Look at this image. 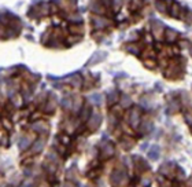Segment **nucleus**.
Segmentation results:
<instances>
[{
    "mask_svg": "<svg viewBox=\"0 0 192 187\" xmlns=\"http://www.w3.org/2000/svg\"><path fill=\"white\" fill-rule=\"evenodd\" d=\"M150 155H151V158H158V155H159V149L158 147L152 149V150L150 152Z\"/></svg>",
    "mask_w": 192,
    "mask_h": 187,
    "instance_id": "nucleus-1",
    "label": "nucleus"
},
{
    "mask_svg": "<svg viewBox=\"0 0 192 187\" xmlns=\"http://www.w3.org/2000/svg\"><path fill=\"white\" fill-rule=\"evenodd\" d=\"M187 121H188L189 124H192V114H187Z\"/></svg>",
    "mask_w": 192,
    "mask_h": 187,
    "instance_id": "nucleus-2",
    "label": "nucleus"
}]
</instances>
